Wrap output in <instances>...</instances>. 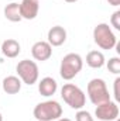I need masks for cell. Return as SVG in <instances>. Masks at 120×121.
<instances>
[{"mask_svg":"<svg viewBox=\"0 0 120 121\" xmlns=\"http://www.w3.org/2000/svg\"><path fill=\"white\" fill-rule=\"evenodd\" d=\"M37 121H55L62 117V106L55 100L38 103L32 111Z\"/></svg>","mask_w":120,"mask_h":121,"instance_id":"1","label":"cell"},{"mask_svg":"<svg viewBox=\"0 0 120 121\" xmlns=\"http://www.w3.org/2000/svg\"><path fill=\"white\" fill-rule=\"evenodd\" d=\"M83 68V59L79 54H68L61 60L60 75L64 80H72Z\"/></svg>","mask_w":120,"mask_h":121,"instance_id":"2","label":"cell"},{"mask_svg":"<svg viewBox=\"0 0 120 121\" xmlns=\"http://www.w3.org/2000/svg\"><path fill=\"white\" fill-rule=\"evenodd\" d=\"M61 97L62 100L74 110H82V107L86 103V96L76 85L65 83L61 89Z\"/></svg>","mask_w":120,"mask_h":121,"instance_id":"3","label":"cell"},{"mask_svg":"<svg viewBox=\"0 0 120 121\" xmlns=\"http://www.w3.org/2000/svg\"><path fill=\"white\" fill-rule=\"evenodd\" d=\"M93 41L100 49H113L117 44L115 32L106 23H100L93 28Z\"/></svg>","mask_w":120,"mask_h":121,"instance_id":"4","label":"cell"},{"mask_svg":"<svg viewBox=\"0 0 120 121\" xmlns=\"http://www.w3.org/2000/svg\"><path fill=\"white\" fill-rule=\"evenodd\" d=\"M88 96H89V100L92 101V104L95 106H99L102 103H106L110 100V94L107 90V86H106V82L103 79H92L89 83H88Z\"/></svg>","mask_w":120,"mask_h":121,"instance_id":"5","label":"cell"},{"mask_svg":"<svg viewBox=\"0 0 120 121\" xmlns=\"http://www.w3.org/2000/svg\"><path fill=\"white\" fill-rule=\"evenodd\" d=\"M16 70H17V75H18L21 83H26L28 86L37 83L38 76H40V70H38V65L34 60L30 59L20 60L16 66Z\"/></svg>","mask_w":120,"mask_h":121,"instance_id":"6","label":"cell"},{"mask_svg":"<svg viewBox=\"0 0 120 121\" xmlns=\"http://www.w3.org/2000/svg\"><path fill=\"white\" fill-rule=\"evenodd\" d=\"M95 116L100 121H115L119 117V106L116 101H106L99 106H96Z\"/></svg>","mask_w":120,"mask_h":121,"instance_id":"7","label":"cell"},{"mask_svg":"<svg viewBox=\"0 0 120 121\" xmlns=\"http://www.w3.org/2000/svg\"><path fill=\"white\" fill-rule=\"evenodd\" d=\"M31 55L35 60H48L52 56V47L47 41H37L31 47Z\"/></svg>","mask_w":120,"mask_h":121,"instance_id":"8","label":"cell"},{"mask_svg":"<svg viewBox=\"0 0 120 121\" xmlns=\"http://www.w3.org/2000/svg\"><path fill=\"white\" fill-rule=\"evenodd\" d=\"M40 11V0H21L20 14L24 20H34Z\"/></svg>","mask_w":120,"mask_h":121,"instance_id":"9","label":"cell"},{"mask_svg":"<svg viewBox=\"0 0 120 121\" xmlns=\"http://www.w3.org/2000/svg\"><path fill=\"white\" fill-rule=\"evenodd\" d=\"M66 41V30L61 26H54L48 30L47 42L51 47H61Z\"/></svg>","mask_w":120,"mask_h":121,"instance_id":"10","label":"cell"},{"mask_svg":"<svg viewBox=\"0 0 120 121\" xmlns=\"http://www.w3.org/2000/svg\"><path fill=\"white\" fill-rule=\"evenodd\" d=\"M0 52L6 58H16L21 52V47H20L18 41H16L13 38H9V39L3 41V44L0 45Z\"/></svg>","mask_w":120,"mask_h":121,"instance_id":"11","label":"cell"},{"mask_svg":"<svg viewBox=\"0 0 120 121\" xmlns=\"http://www.w3.org/2000/svg\"><path fill=\"white\" fill-rule=\"evenodd\" d=\"M57 89H58L57 80H55L54 78H50V76L42 78L41 82L38 83V91H40V94L44 96V97H50V96L55 94Z\"/></svg>","mask_w":120,"mask_h":121,"instance_id":"12","label":"cell"},{"mask_svg":"<svg viewBox=\"0 0 120 121\" xmlns=\"http://www.w3.org/2000/svg\"><path fill=\"white\" fill-rule=\"evenodd\" d=\"M1 87H3L4 93H7V94H17L21 90V80L17 76H7L3 79Z\"/></svg>","mask_w":120,"mask_h":121,"instance_id":"13","label":"cell"},{"mask_svg":"<svg viewBox=\"0 0 120 121\" xmlns=\"http://www.w3.org/2000/svg\"><path fill=\"white\" fill-rule=\"evenodd\" d=\"M4 17L11 21V23H18L21 21V14H20V4L18 3H10L4 7Z\"/></svg>","mask_w":120,"mask_h":121,"instance_id":"14","label":"cell"},{"mask_svg":"<svg viewBox=\"0 0 120 121\" xmlns=\"http://www.w3.org/2000/svg\"><path fill=\"white\" fill-rule=\"evenodd\" d=\"M86 63H88V66L93 68V69H100L106 63L105 55L100 51H90L86 55Z\"/></svg>","mask_w":120,"mask_h":121,"instance_id":"15","label":"cell"},{"mask_svg":"<svg viewBox=\"0 0 120 121\" xmlns=\"http://www.w3.org/2000/svg\"><path fill=\"white\" fill-rule=\"evenodd\" d=\"M107 69H109V72H112L115 75H119L120 73V58H117V56L110 58L109 62H107Z\"/></svg>","mask_w":120,"mask_h":121,"instance_id":"16","label":"cell"},{"mask_svg":"<svg viewBox=\"0 0 120 121\" xmlns=\"http://www.w3.org/2000/svg\"><path fill=\"white\" fill-rule=\"evenodd\" d=\"M75 121H95L92 114L86 110H78L76 116H75Z\"/></svg>","mask_w":120,"mask_h":121,"instance_id":"17","label":"cell"},{"mask_svg":"<svg viewBox=\"0 0 120 121\" xmlns=\"http://www.w3.org/2000/svg\"><path fill=\"white\" fill-rule=\"evenodd\" d=\"M110 24H112V27H113V28H116V30H120V10L115 11V13L112 14V18H110Z\"/></svg>","mask_w":120,"mask_h":121,"instance_id":"18","label":"cell"},{"mask_svg":"<svg viewBox=\"0 0 120 121\" xmlns=\"http://www.w3.org/2000/svg\"><path fill=\"white\" fill-rule=\"evenodd\" d=\"M119 85H120V78H116V80H115V97H116V101H119L120 100Z\"/></svg>","mask_w":120,"mask_h":121,"instance_id":"19","label":"cell"},{"mask_svg":"<svg viewBox=\"0 0 120 121\" xmlns=\"http://www.w3.org/2000/svg\"><path fill=\"white\" fill-rule=\"evenodd\" d=\"M107 3L110 4V6H120V0H107Z\"/></svg>","mask_w":120,"mask_h":121,"instance_id":"20","label":"cell"},{"mask_svg":"<svg viewBox=\"0 0 120 121\" xmlns=\"http://www.w3.org/2000/svg\"><path fill=\"white\" fill-rule=\"evenodd\" d=\"M55 121H72V120H69V118H66V117H60L58 120H55Z\"/></svg>","mask_w":120,"mask_h":121,"instance_id":"21","label":"cell"},{"mask_svg":"<svg viewBox=\"0 0 120 121\" xmlns=\"http://www.w3.org/2000/svg\"><path fill=\"white\" fill-rule=\"evenodd\" d=\"M66 3H75V1H78V0H65Z\"/></svg>","mask_w":120,"mask_h":121,"instance_id":"22","label":"cell"},{"mask_svg":"<svg viewBox=\"0 0 120 121\" xmlns=\"http://www.w3.org/2000/svg\"><path fill=\"white\" fill-rule=\"evenodd\" d=\"M0 121H3V116H1V113H0Z\"/></svg>","mask_w":120,"mask_h":121,"instance_id":"23","label":"cell"}]
</instances>
